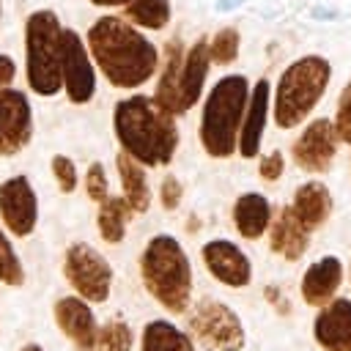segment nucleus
<instances>
[{
  "instance_id": "f257e3e1",
  "label": "nucleus",
  "mask_w": 351,
  "mask_h": 351,
  "mask_svg": "<svg viewBox=\"0 0 351 351\" xmlns=\"http://www.w3.org/2000/svg\"><path fill=\"white\" fill-rule=\"evenodd\" d=\"M88 49L112 88H140L159 69L156 47L121 16H101L88 30Z\"/></svg>"
},
{
  "instance_id": "f03ea898",
  "label": "nucleus",
  "mask_w": 351,
  "mask_h": 351,
  "mask_svg": "<svg viewBox=\"0 0 351 351\" xmlns=\"http://www.w3.org/2000/svg\"><path fill=\"white\" fill-rule=\"evenodd\" d=\"M112 129L121 151L145 167L170 165L178 148L176 115L165 110L154 96L132 93L121 99L112 110Z\"/></svg>"
},
{
  "instance_id": "7ed1b4c3",
  "label": "nucleus",
  "mask_w": 351,
  "mask_h": 351,
  "mask_svg": "<svg viewBox=\"0 0 351 351\" xmlns=\"http://www.w3.org/2000/svg\"><path fill=\"white\" fill-rule=\"evenodd\" d=\"M140 277L156 304L173 315L186 313L192 302V263L176 236L156 233L148 239L140 255Z\"/></svg>"
},
{
  "instance_id": "20e7f679",
  "label": "nucleus",
  "mask_w": 351,
  "mask_h": 351,
  "mask_svg": "<svg viewBox=\"0 0 351 351\" xmlns=\"http://www.w3.org/2000/svg\"><path fill=\"white\" fill-rule=\"evenodd\" d=\"M247 101L250 82L244 74H228L208 90L200 115V145L211 159H228L239 151Z\"/></svg>"
},
{
  "instance_id": "39448f33",
  "label": "nucleus",
  "mask_w": 351,
  "mask_h": 351,
  "mask_svg": "<svg viewBox=\"0 0 351 351\" xmlns=\"http://www.w3.org/2000/svg\"><path fill=\"white\" fill-rule=\"evenodd\" d=\"M332 77V66L321 55H304L285 66L274 88V123L280 129H296L324 99Z\"/></svg>"
},
{
  "instance_id": "423d86ee",
  "label": "nucleus",
  "mask_w": 351,
  "mask_h": 351,
  "mask_svg": "<svg viewBox=\"0 0 351 351\" xmlns=\"http://www.w3.org/2000/svg\"><path fill=\"white\" fill-rule=\"evenodd\" d=\"M63 27L55 11H36L25 25V74L36 96L63 90Z\"/></svg>"
},
{
  "instance_id": "0eeeda50",
  "label": "nucleus",
  "mask_w": 351,
  "mask_h": 351,
  "mask_svg": "<svg viewBox=\"0 0 351 351\" xmlns=\"http://www.w3.org/2000/svg\"><path fill=\"white\" fill-rule=\"evenodd\" d=\"M189 335L197 346L208 351H241L247 346V332L233 307L219 299H200L189 310Z\"/></svg>"
},
{
  "instance_id": "6e6552de",
  "label": "nucleus",
  "mask_w": 351,
  "mask_h": 351,
  "mask_svg": "<svg viewBox=\"0 0 351 351\" xmlns=\"http://www.w3.org/2000/svg\"><path fill=\"white\" fill-rule=\"evenodd\" d=\"M63 277L71 291L90 304H101L112 293V266L110 261L85 241H74L63 252Z\"/></svg>"
},
{
  "instance_id": "1a4fd4ad",
  "label": "nucleus",
  "mask_w": 351,
  "mask_h": 351,
  "mask_svg": "<svg viewBox=\"0 0 351 351\" xmlns=\"http://www.w3.org/2000/svg\"><path fill=\"white\" fill-rule=\"evenodd\" d=\"M0 219L3 228L16 239H25L36 230L38 197L27 176H11L0 184Z\"/></svg>"
},
{
  "instance_id": "9d476101",
  "label": "nucleus",
  "mask_w": 351,
  "mask_h": 351,
  "mask_svg": "<svg viewBox=\"0 0 351 351\" xmlns=\"http://www.w3.org/2000/svg\"><path fill=\"white\" fill-rule=\"evenodd\" d=\"M63 90L69 101L74 104H88L96 93V71L90 63V49L82 44L77 30L63 27Z\"/></svg>"
},
{
  "instance_id": "9b49d317",
  "label": "nucleus",
  "mask_w": 351,
  "mask_h": 351,
  "mask_svg": "<svg viewBox=\"0 0 351 351\" xmlns=\"http://www.w3.org/2000/svg\"><path fill=\"white\" fill-rule=\"evenodd\" d=\"M337 129L335 121L329 118H315L304 126V132L293 140V162L296 167H302L304 173H326L335 162L337 154Z\"/></svg>"
},
{
  "instance_id": "f8f14e48",
  "label": "nucleus",
  "mask_w": 351,
  "mask_h": 351,
  "mask_svg": "<svg viewBox=\"0 0 351 351\" xmlns=\"http://www.w3.org/2000/svg\"><path fill=\"white\" fill-rule=\"evenodd\" d=\"M33 140V110L27 93L16 88L0 90V156L19 154Z\"/></svg>"
},
{
  "instance_id": "ddd939ff",
  "label": "nucleus",
  "mask_w": 351,
  "mask_h": 351,
  "mask_svg": "<svg viewBox=\"0 0 351 351\" xmlns=\"http://www.w3.org/2000/svg\"><path fill=\"white\" fill-rule=\"evenodd\" d=\"M200 258H203V266L208 269V274L228 288L239 291L252 282V263L236 241L211 239L200 247Z\"/></svg>"
},
{
  "instance_id": "4468645a",
  "label": "nucleus",
  "mask_w": 351,
  "mask_h": 351,
  "mask_svg": "<svg viewBox=\"0 0 351 351\" xmlns=\"http://www.w3.org/2000/svg\"><path fill=\"white\" fill-rule=\"evenodd\" d=\"M313 340L321 351H351V299L335 296L313 318Z\"/></svg>"
},
{
  "instance_id": "2eb2a0df",
  "label": "nucleus",
  "mask_w": 351,
  "mask_h": 351,
  "mask_svg": "<svg viewBox=\"0 0 351 351\" xmlns=\"http://www.w3.org/2000/svg\"><path fill=\"white\" fill-rule=\"evenodd\" d=\"M52 315H55V324L60 326V332L74 343V351H82L93 343L96 337V315H93V307L88 299L71 293V296H60L52 307Z\"/></svg>"
},
{
  "instance_id": "dca6fc26",
  "label": "nucleus",
  "mask_w": 351,
  "mask_h": 351,
  "mask_svg": "<svg viewBox=\"0 0 351 351\" xmlns=\"http://www.w3.org/2000/svg\"><path fill=\"white\" fill-rule=\"evenodd\" d=\"M343 285V263L335 255H324L318 261H313L299 282V293L304 299V304L310 307H324L326 302H332L337 296V288Z\"/></svg>"
},
{
  "instance_id": "f3484780",
  "label": "nucleus",
  "mask_w": 351,
  "mask_h": 351,
  "mask_svg": "<svg viewBox=\"0 0 351 351\" xmlns=\"http://www.w3.org/2000/svg\"><path fill=\"white\" fill-rule=\"evenodd\" d=\"M269 99H271L269 80H258L250 88V101H247L244 123L239 132V154L244 159H252L261 154V140H263V129H266V118H269Z\"/></svg>"
},
{
  "instance_id": "a211bd4d",
  "label": "nucleus",
  "mask_w": 351,
  "mask_h": 351,
  "mask_svg": "<svg viewBox=\"0 0 351 351\" xmlns=\"http://www.w3.org/2000/svg\"><path fill=\"white\" fill-rule=\"evenodd\" d=\"M310 247V230L299 222L291 206H282L269 225V250L285 261H299Z\"/></svg>"
},
{
  "instance_id": "6ab92c4d",
  "label": "nucleus",
  "mask_w": 351,
  "mask_h": 351,
  "mask_svg": "<svg viewBox=\"0 0 351 351\" xmlns=\"http://www.w3.org/2000/svg\"><path fill=\"white\" fill-rule=\"evenodd\" d=\"M208 38H197L186 55H184V69H181V85H178V110L186 112L189 107L197 104L203 85H206V74H208Z\"/></svg>"
},
{
  "instance_id": "aec40b11",
  "label": "nucleus",
  "mask_w": 351,
  "mask_h": 351,
  "mask_svg": "<svg viewBox=\"0 0 351 351\" xmlns=\"http://www.w3.org/2000/svg\"><path fill=\"white\" fill-rule=\"evenodd\" d=\"M271 217H274L271 203L261 192H244L233 203V225H236L239 236L247 241H258L261 236H266Z\"/></svg>"
},
{
  "instance_id": "412c9836",
  "label": "nucleus",
  "mask_w": 351,
  "mask_h": 351,
  "mask_svg": "<svg viewBox=\"0 0 351 351\" xmlns=\"http://www.w3.org/2000/svg\"><path fill=\"white\" fill-rule=\"evenodd\" d=\"M291 208L293 214L299 217V222L313 233L318 230L329 214H332V192L326 184L321 181H304L296 192H293V200H291Z\"/></svg>"
},
{
  "instance_id": "4be33fe9",
  "label": "nucleus",
  "mask_w": 351,
  "mask_h": 351,
  "mask_svg": "<svg viewBox=\"0 0 351 351\" xmlns=\"http://www.w3.org/2000/svg\"><path fill=\"white\" fill-rule=\"evenodd\" d=\"M184 44L178 38H170L165 47V63H162V74L156 82V93L154 99L170 110L173 115H181L178 110V85H181V69H184Z\"/></svg>"
},
{
  "instance_id": "5701e85b",
  "label": "nucleus",
  "mask_w": 351,
  "mask_h": 351,
  "mask_svg": "<svg viewBox=\"0 0 351 351\" xmlns=\"http://www.w3.org/2000/svg\"><path fill=\"white\" fill-rule=\"evenodd\" d=\"M115 167L121 176V186H123V197L129 200L134 214H145L151 208V186L145 178V165H140L137 159H132L126 151H121L115 156Z\"/></svg>"
},
{
  "instance_id": "b1692460",
  "label": "nucleus",
  "mask_w": 351,
  "mask_h": 351,
  "mask_svg": "<svg viewBox=\"0 0 351 351\" xmlns=\"http://www.w3.org/2000/svg\"><path fill=\"white\" fill-rule=\"evenodd\" d=\"M140 351H195V340L189 332L178 329L173 321L154 318L143 326Z\"/></svg>"
},
{
  "instance_id": "393cba45",
  "label": "nucleus",
  "mask_w": 351,
  "mask_h": 351,
  "mask_svg": "<svg viewBox=\"0 0 351 351\" xmlns=\"http://www.w3.org/2000/svg\"><path fill=\"white\" fill-rule=\"evenodd\" d=\"M132 206L126 197H107L99 203V214H96V228L101 233V239L107 244H121L123 236H126V225H129V217H132Z\"/></svg>"
},
{
  "instance_id": "a878e982",
  "label": "nucleus",
  "mask_w": 351,
  "mask_h": 351,
  "mask_svg": "<svg viewBox=\"0 0 351 351\" xmlns=\"http://www.w3.org/2000/svg\"><path fill=\"white\" fill-rule=\"evenodd\" d=\"M132 346H134L132 326L121 318H110L96 329L93 343L82 351H132Z\"/></svg>"
},
{
  "instance_id": "bb28decb",
  "label": "nucleus",
  "mask_w": 351,
  "mask_h": 351,
  "mask_svg": "<svg viewBox=\"0 0 351 351\" xmlns=\"http://www.w3.org/2000/svg\"><path fill=\"white\" fill-rule=\"evenodd\" d=\"M126 8V19L148 27V30H162L170 19V3L167 0H132Z\"/></svg>"
},
{
  "instance_id": "cd10ccee",
  "label": "nucleus",
  "mask_w": 351,
  "mask_h": 351,
  "mask_svg": "<svg viewBox=\"0 0 351 351\" xmlns=\"http://www.w3.org/2000/svg\"><path fill=\"white\" fill-rule=\"evenodd\" d=\"M0 282L3 285H11V288H22L25 282V269H22V261L8 239V230L0 225Z\"/></svg>"
},
{
  "instance_id": "c85d7f7f",
  "label": "nucleus",
  "mask_w": 351,
  "mask_h": 351,
  "mask_svg": "<svg viewBox=\"0 0 351 351\" xmlns=\"http://www.w3.org/2000/svg\"><path fill=\"white\" fill-rule=\"evenodd\" d=\"M208 55L214 63L225 66L233 63L239 58V30L236 27H222L214 33V38L208 41Z\"/></svg>"
},
{
  "instance_id": "c756f323",
  "label": "nucleus",
  "mask_w": 351,
  "mask_h": 351,
  "mask_svg": "<svg viewBox=\"0 0 351 351\" xmlns=\"http://www.w3.org/2000/svg\"><path fill=\"white\" fill-rule=\"evenodd\" d=\"M85 192L93 203H101L110 197V184H107V173H104V165L101 162H93L88 167V176H85Z\"/></svg>"
},
{
  "instance_id": "7c9ffc66",
  "label": "nucleus",
  "mask_w": 351,
  "mask_h": 351,
  "mask_svg": "<svg viewBox=\"0 0 351 351\" xmlns=\"http://www.w3.org/2000/svg\"><path fill=\"white\" fill-rule=\"evenodd\" d=\"M335 129H337V137H340V143H348V145H351V80H348V85L343 88L340 99H337Z\"/></svg>"
},
{
  "instance_id": "2f4dec72",
  "label": "nucleus",
  "mask_w": 351,
  "mask_h": 351,
  "mask_svg": "<svg viewBox=\"0 0 351 351\" xmlns=\"http://www.w3.org/2000/svg\"><path fill=\"white\" fill-rule=\"evenodd\" d=\"M52 176H55L60 192L71 195L77 189V167H74V162L69 156H63V154L52 156Z\"/></svg>"
},
{
  "instance_id": "473e14b6",
  "label": "nucleus",
  "mask_w": 351,
  "mask_h": 351,
  "mask_svg": "<svg viewBox=\"0 0 351 351\" xmlns=\"http://www.w3.org/2000/svg\"><path fill=\"white\" fill-rule=\"evenodd\" d=\"M181 197H184V186L176 176H165L162 184H159V203L165 211H176L181 206Z\"/></svg>"
},
{
  "instance_id": "72a5a7b5",
  "label": "nucleus",
  "mask_w": 351,
  "mask_h": 351,
  "mask_svg": "<svg viewBox=\"0 0 351 351\" xmlns=\"http://www.w3.org/2000/svg\"><path fill=\"white\" fill-rule=\"evenodd\" d=\"M282 170H285V159H282V154L280 151H271V154H266L263 159H261V165H258V176L263 178V181H277L280 176H282Z\"/></svg>"
},
{
  "instance_id": "f704fd0d",
  "label": "nucleus",
  "mask_w": 351,
  "mask_h": 351,
  "mask_svg": "<svg viewBox=\"0 0 351 351\" xmlns=\"http://www.w3.org/2000/svg\"><path fill=\"white\" fill-rule=\"evenodd\" d=\"M14 77H16V63H14L8 55H0V90H3L5 85H11Z\"/></svg>"
},
{
  "instance_id": "c9c22d12",
  "label": "nucleus",
  "mask_w": 351,
  "mask_h": 351,
  "mask_svg": "<svg viewBox=\"0 0 351 351\" xmlns=\"http://www.w3.org/2000/svg\"><path fill=\"white\" fill-rule=\"evenodd\" d=\"M244 0H217V11H233V8H239Z\"/></svg>"
},
{
  "instance_id": "e433bc0d",
  "label": "nucleus",
  "mask_w": 351,
  "mask_h": 351,
  "mask_svg": "<svg viewBox=\"0 0 351 351\" xmlns=\"http://www.w3.org/2000/svg\"><path fill=\"white\" fill-rule=\"evenodd\" d=\"M93 5H129L132 0H90Z\"/></svg>"
},
{
  "instance_id": "4c0bfd02",
  "label": "nucleus",
  "mask_w": 351,
  "mask_h": 351,
  "mask_svg": "<svg viewBox=\"0 0 351 351\" xmlns=\"http://www.w3.org/2000/svg\"><path fill=\"white\" fill-rule=\"evenodd\" d=\"M19 351H44V348H41L38 343H25V346H22Z\"/></svg>"
},
{
  "instance_id": "58836bf2",
  "label": "nucleus",
  "mask_w": 351,
  "mask_h": 351,
  "mask_svg": "<svg viewBox=\"0 0 351 351\" xmlns=\"http://www.w3.org/2000/svg\"><path fill=\"white\" fill-rule=\"evenodd\" d=\"M348 274H351V269H348Z\"/></svg>"
}]
</instances>
